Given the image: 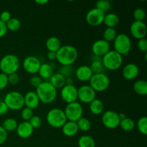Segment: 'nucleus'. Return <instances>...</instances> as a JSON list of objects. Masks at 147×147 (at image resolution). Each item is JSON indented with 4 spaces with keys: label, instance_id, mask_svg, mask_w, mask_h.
Instances as JSON below:
<instances>
[{
    "label": "nucleus",
    "instance_id": "nucleus-13",
    "mask_svg": "<svg viewBox=\"0 0 147 147\" xmlns=\"http://www.w3.org/2000/svg\"><path fill=\"white\" fill-rule=\"evenodd\" d=\"M41 66V62L38 57L30 55L25 57L22 62V67L27 73L30 74H36L38 73Z\"/></svg>",
    "mask_w": 147,
    "mask_h": 147
},
{
    "label": "nucleus",
    "instance_id": "nucleus-9",
    "mask_svg": "<svg viewBox=\"0 0 147 147\" xmlns=\"http://www.w3.org/2000/svg\"><path fill=\"white\" fill-rule=\"evenodd\" d=\"M65 115L67 121L73 122H77L80 118L83 117V106L78 102L69 103L66 105L64 110Z\"/></svg>",
    "mask_w": 147,
    "mask_h": 147
},
{
    "label": "nucleus",
    "instance_id": "nucleus-38",
    "mask_svg": "<svg viewBox=\"0 0 147 147\" xmlns=\"http://www.w3.org/2000/svg\"><path fill=\"white\" fill-rule=\"evenodd\" d=\"M58 73L65 78L72 77L73 73H75V70L72 65H61Z\"/></svg>",
    "mask_w": 147,
    "mask_h": 147
},
{
    "label": "nucleus",
    "instance_id": "nucleus-7",
    "mask_svg": "<svg viewBox=\"0 0 147 147\" xmlns=\"http://www.w3.org/2000/svg\"><path fill=\"white\" fill-rule=\"evenodd\" d=\"M3 101L6 103L9 110L19 111L24 106V96L18 91H10L7 93Z\"/></svg>",
    "mask_w": 147,
    "mask_h": 147
},
{
    "label": "nucleus",
    "instance_id": "nucleus-40",
    "mask_svg": "<svg viewBox=\"0 0 147 147\" xmlns=\"http://www.w3.org/2000/svg\"><path fill=\"white\" fill-rule=\"evenodd\" d=\"M29 123H30L32 127L34 129H38V128H40L42 125V119L40 116H34H34L30 119V120L29 121Z\"/></svg>",
    "mask_w": 147,
    "mask_h": 147
},
{
    "label": "nucleus",
    "instance_id": "nucleus-8",
    "mask_svg": "<svg viewBox=\"0 0 147 147\" xmlns=\"http://www.w3.org/2000/svg\"><path fill=\"white\" fill-rule=\"evenodd\" d=\"M89 86L96 92H103L109 88L110 86V79L105 73L93 74L89 80Z\"/></svg>",
    "mask_w": 147,
    "mask_h": 147
},
{
    "label": "nucleus",
    "instance_id": "nucleus-48",
    "mask_svg": "<svg viewBox=\"0 0 147 147\" xmlns=\"http://www.w3.org/2000/svg\"><path fill=\"white\" fill-rule=\"evenodd\" d=\"M9 109L4 101H0V116H3L7 113Z\"/></svg>",
    "mask_w": 147,
    "mask_h": 147
},
{
    "label": "nucleus",
    "instance_id": "nucleus-11",
    "mask_svg": "<svg viewBox=\"0 0 147 147\" xmlns=\"http://www.w3.org/2000/svg\"><path fill=\"white\" fill-rule=\"evenodd\" d=\"M96 98V92L89 85H83L78 88V99L83 103H90Z\"/></svg>",
    "mask_w": 147,
    "mask_h": 147
},
{
    "label": "nucleus",
    "instance_id": "nucleus-18",
    "mask_svg": "<svg viewBox=\"0 0 147 147\" xmlns=\"http://www.w3.org/2000/svg\"><path fill=\"white\" fill-rule=\"evenodd\" d=\"M16 131L19 137L25 139H28L32 135L34 129L32 127L29 121H22L18 123Z\"/></svg>",
    "mask_w": 147,
    "mask_h": 147
},
{
    "label": "nucleus",
    "instance_id": "nucleus-25",
    "mask_svg": "<svg viewBox=\"0 0 147 147\" xmlns=\"http://www.w3.org/2000/svg\"><path fill=\"white\" fill-rule=\"evenodd\" d=\"M89 109L91 113L93 115H100L103 113L104 111V105L102 100L100 99L96 98L89 103Z\"/></svg>",
    "mask_w": 147,
    "mask_h": 147
},
{
    "label": "nucleus",
    "instance_id": "nucleus-31",
    "mask_svg": "<svg viewBox=\"0 0 147 147\" xmlns=\"http://www.w3.org/2000/svg\"><path fill=\"white\" fill-rule=\"evenodd\" d=\"M119 126L124 131H131L136 126V123L133 119L126 117V119L121 121Z\"/></svg>",
    "mask_w": 147,
    "mask_h": 147
},
{
    "label": "nucleus",
    "instance_id": "nucleus-27",
    "mask_svg": "<svg viewBox=\"0 0 147 147\" xmlns=\"http://www.w3.org/2000/svg\"><path fill=\"white\" fill-rule=\"evenodd\" d=\"M134 91L139 96L147 94V82L145 80H138L133 85Z\"/></svg>",
    "mask_w": 147,
    "mask_h": 147
},
{
    "label": "nucleus",
    "instance_id": "nucleus-43",
    "mask_svg": "<svg viewBox=\"0 0 147 147\" xmlns=\"http://www.w3.org/2000/svg\"><path fill=\"white\" fill-rule=\"evenodd\" d=\"M138 49L142 53H146L147 51V40L146 38L141 39L138 40L137 42Z\"/></svg>",
    "mask_w": 147,
    "mask_h": 147
},
{
    "label": "nucleus",
    "instance_id": "nucleus-51",
    "mask_svg": "<svg viewBox=\"0 0 147 147\" xmlns=\"http://www.w3.org/2000/svg\"><path fill=\"white\" fill-rule=\"evenodd\" d=\"M34 2L37 4H38V5H45L49 1L47 0H35Z\"/></svg>",
    "mask_w": 147,
    "mask_h": 147
},
{
    "label": "nucleus",
    "instance_id": "nucleus-15",
    "mask_svg": "<svg viewBox=\"0 0 147 147\" xmlns=\"http://www.w3.org/2000/svg\"><path fill=\"white\" fill-rule=\"evenodd\" d=\"M130 32L132 37L136 40L146 38L147 27L144 22L134 21L130 26Z\"/></svg>",
    "mask_w": 147,
    "mask_h": 147
},
{
    "label": "nucleus",
    "instance_id": "nucleus-5",
    "mask_svg": "<svg viewBox=\"0 0 147 147\" xmlns=\"http://www.w3.org/2000/svg\"><path fill=\"white\" fill-rule=\"evenodd\" d=\"M46 120L51 127L60 129L67 121L64 111L58 108L52 109L47 112Z\"/></svg>",
    "mask_w": 147,
    "mask_h": 147
},
{
    "label": "nucleus",
    "instance_id": "nucleus-1",
    "mask_svg": "<svg viewBox=\"0 0 147 147\" xmlns=\"http://www.w3.org/2000/svg\"><path fill=\"white\" fill-rule=\"evenodd\" d=\"M56 54V60L61 65H72L78 57V51L76 47L70 45H62Z\"/></svg>",
    "mask_w": 147,
    "mask_h": 147
},
{
    "label": "nucleus",
    "instance_id": "nucleus-47",
    "mask_svg": "<svg viewBox=\"0 0 147 147\" xmlns=\"http://www.w3.org/2000/svg\"><path fill=\"white\" fill-rule=\"evenodd\" d=\"M7 31H8V30H7L6 23L0 21V38H1V37H3L4 36H5Z\"/></svg>",
    "mask_w": 147,
    "mask_h": 147
},
{
    "label": "nucleus",
    "instance_id": "nucleus-4",
    "mask_svg": "<svg viewBox=\"0 0 147 147\" xmlns=\"http://www.w3.org/2000/svg\"><path fill=\"white\" fill-rule=\"evenodd\" d=\"M102 63L106 70L114 71L120 68L123 63V56L115 50H110L102 57Z\"/></svg>",
    "mask_w": 147,
    "mask_h": 147
},
{
    "label": "nucleus",
    "instance_id": "nucleus-39",
    "mask_svg": "<svg viewBox=\"0 0 147 147\" xmlns=\"http://www.w3.org/2000/svg\"><path fill=\"white\" fill-rule=\"evenodd\" d=\"M33 116H34L33 110L27 107L23 108L21 111V117L24 121H29Z\"/></svg>",
    "mask_w": 147,
    "mask_h": 147
},
{
    "label": "nucleus",
    "instance_id": "nucleus-22",
    "mask_svg": "<svg viewBox=\"0 0 147 147\" xmlns=\"http://www.w3.org/2000/svg\"><path fill=\"white\" fill-rule=\"evenodd\" d=\"M46 48L47 49L48 52H54L57 53L60 47H62L61 41L60 39L55 36H52L47 39L45 42Z\"/></svg>",
    "mask_w": 147,
    "mask_h": 147
},
{
    "label": "nucleus",
    "instance_id": "nucleus-19",
    "mask_svg": "<svg viewBox=\"0 0 147 147\" xmlns=\"http://www.w3.org/2000/svg\"><path fill=\"white\" fill-rule=\"evenodd\" d=\"M139 73V67L134 63L126 65L122 70V76L126 80H131L136 78Z\"/></svg>",
    "mask_w": 147,
    "mask_h": 147
},
{
    "label": "nucleus",
    "instance_id": "nucleus-29",
    "mask_svg": "<svg viewBox=\"0 0 147 147\" xmlns=\"http://www.w3.org/2000/svg\"><path fill=\"white\" fill-rule=\"evenodd\" d=\"M78 147H96V142L94 139L88 135H83L78 141Z\"/></svg>",
    "mask_w": 147,
    "mask_h": 147
},
{
    "label": "nucleus",
    "instance_id": "nucleus-45",
    "mask_svg": "<svg viewBox=\"0 0 147 147\" xmlns=\"http://www.w3.org/2000/svg\"><path fill=\"white\" fill-rule=\"evenodd\" d=\"M11 18V15L9 11H4L0 14V21L4 23H7Z\"/></svg>",
    "mask_w": 147,
    "mask_h": 147
},
{
    "label": "nucleus",
    "instance_id": "nucleus-17",
    "mask_svg": "<svg viewBox=\"0 0 147 147\" xmlns=\"http://www.w3.org/2000/svg\"><path fill=\"white\" fill-rule=\"evenodd\" d=\"M75 75L78 80L80 81L87 82L90 80L93 73L90 66L83 65H80L75 70Z\"/></svg>",
    "mask_w": 147,
    "mask_h": 147
},
{
    "label": "nucleus",
    "instance_id": "nucleus-46",
    "mask_svg": "<svg viewBox=\"0 0 147 147\" xmlns=\"http://www.w3.org/2000/svg\"><path fill=\"white\" fill-rule=\"evenodd\" d=\"M8 133L3 129L1 126H0V145L3 144L7 141Z\"/></svg>",
    "mask_w": 147,
    "mask_h": 147
},
{
    "label": "nucleus",
    "instance_id": "nucleus-2",
    "mask_svg": "<svg viewBox=\"0 0 147 147\" xmlns=\"http://www.w3.org/2000/svg\"><path fill=\"white\" fill-rule=\"evenodd\" d=\"M35 93L40 101L45 104H50L54 102L57 95V89L49 81H43L36 88Z\"/></svg>",
    "mask_w": 147,
    "mask_h": 147
},
{
    "label": "nucleus",
    "instance_id": "nucleus-52",
    "mask_svg": "<svg viewBox=\"0 0 147 147\" xmlns=\"http://www.w3.org/2000/svg\"><path fill=\"white\" fill-rule=\"evenodd\" d=\"M119 119H120V121H121V120H123V119H126V116L124 113H119Z\"/></svg>",
    "mask_w": 147,
    "mask_h": 147
},
{
    "label": "nucleus",
    "instance_id": "nucleus-10",
    "mask_svg": "<svg viewBox=\"0 0 147 147\" xmlns=\"http://www.w3.org/2000/svg\"><path fill=\"white\" fill-rule=\"evenodd\" d=\"M101 121L103 126L109 129H115L120 124L119 113L113 111L109 110L102 113Z\"/></svg>",
    "mask_w": 147,
    "mask_h": 147
},
{
    "label": "nucleus",
    "instance_id": "nucleus-23",
    "mask_svg": "<svg viewBox=\"0 0 147 147\" xmlns=\"http://www.w3.org/2000/svg\"><path fill=\"white\" fill-rule=\"evenodd\" d=\"M89 66H90L93 74L104 73L105 67H103V63H102L101 57L93 55L91 63H90V65Z\"/></svg>",
    "mask_w": 147,
    "mask_h": 147
},
{
    "label": "nucleus",
    "instance_id": "nucleus-30",
    "mask_svg": "<svg viewBox=\"0 0 147 147\" xmlns=\"http://www.w3.org/2000/svg\"><path fill=\"white\" fill-rule=\"evenodd\" d=\"M17 126H18V123L17 121L12 118H8V119H5L3 122L1 126L3 129L8 133V132H11L16 131Z\"/></svg>",
    "mask_w": 147,
    "mask_h": 147
},
{
    "label": "nucleus",
    "instance_id": "nucleus-3",
    "mask_svg": "<svg viewBox=\"0 0 147 147\" xmlns=\"http://www.w3.org/2000/svg\"><path fill=\"white\" fill-rule=\"evenodd\" d=\"M20 67V59L15 55H6L0 60V70L7 76L17 73Z\"/></svg>",
    "mask_w": 147,
    "mask_h": 147
},
{
    "label": "nucleus",
    "instance_id": "nucleus-26",
    "mask_svg": "<svg viewBox=\"0 0 147 147\" xmlns=\"http://www.w3.org/2000/svg\"><path fill=\"white\" fill-rule=\"evenodd\" d=\"M49 82L56 89H61L62 88L65 86V78L59 73H53V75L50 78Z\"/></svg>",
    "mask_w": 147,
    "mask_h": 147
},
{
    "label": "nucleus",
    "instance_id": "nucleus-21",
    "mask_svg": "<svg viewBox=\"0 0 147 147\" xmlns=\"http://www.w3.org/2000/svg\"><path fill=\"white\" fill-rule=\"evenodd\" d=\"M61 129L63 134L67 137H72V136H76L79 131L77 123L69 121H66V123L63 125Z\"/></svg>",
    "mask_w": 147,
    "mask_h": 147
},
{
    "label": "nucleus",
    "instance_id": "nucleus-44",
    "mask_svg": "<svg viewBox=\"0 0 147 147\" xmlns=\"http://www.w3.org/2000/svg\"><path fill=\"white\" fill-rule=\"evenodd\" d=\"M8 84V78L7 75L0 73V90L5 88Z\"/></svg>",
    "mask_w": 147,
    "mask_h": 147
},
{
    "label": "nucleus",
    "instance_id": "nucleus-33",
    "mask_svg": "<svg viewBox=\"0 0 147 147\" xmlns=\"http://www.w3.org/2000/svg\"><path fill=\"white\" fill-rule=\"evenodd\" d=\"M6 25H7V30H9L11 32H17L21 28V22L20 21V20H18L17 18H14V17H11L7 23H6Z\"/></svg>",
    "mask_w": 147,
    "mask_h": 147
},
{
    "label": "nucleus",
    "instance_id": "nucleus-34",
    "mask_svg": "<svg viewBox=\"0 0 147 147\" xmlns=\"http://www.w3.org/2000/svg\"><path fill=\"white\" fill-rule=\"evenodd\" d=\"M76 123H77L78 127V130L81 131H88L91 128V123L87 118H80Z\"/></svg>",
    "mask_w": 147,
    "mask_h": 147
},
{
    "label": "nucleus",
    "instance_id": "nucleus-50",
    "mask_svg": "<svg viewBox=\"0 0 147 147\" xmlns=\"http://www.w3.org/2000/svg\"><path fill=\"white\" fill-rule=\"evenodd\" d=\"M74 83V80L72 77L65 78V85L66 86H72Z\"/></svg>",
    "mask_w": 147,
    "mask_h": 147
},
{
    "label": "nucleus",
    "instance_id": "nucleus-42",
    "mask_svg": "<svg viewBox=\"0 0 147 147\" xmlns=\"http://www.w3.org/2000/svg\"><path fill=\"white\" fill-rule=\"evenodd\" d=\"M7 78H8V83L11 85H17L20 80V77L17 73L9 75L7 76Z\"/></svg>",
    "mask_w": 147,
    "mask_h": 147
},
{
    "label": "nucleus",
    "instance_id": "nucleus-32",
    "mask_svg": "<svg viewBox=\"0 0 147 147\" xmlns=\"http://www.w3.org/2000/svg\"><path fill=\"white\" fill-rule=\"evenodd\" d=\"M117 34L118 33H117V31L116 30V29L107 27V28L103 31V40H104L105 41L110 43L111 42L114 41V40L116 39Z\"/></svg>",
    "mask_w": 147,
    "mask_h": 147
},
{
    "label": "nucleus",
    "instance_id": "nucleus-14",
    "mask_svg": "<svg viewBox=\"0 0 147 147\" xmlns=\"http://www.w3.org/2000/svg\"><path fill=\"white\" fill-rule=\"evenodd\" d=\"M60 96L62 99L67 104L74 103L78 100V88L74 86H65L61 88Z\"/></svg>",
    "mask_w": 147,
    "mask_h": 147
},
{
    "label": "nucleus",
    "instance_id": "nucleus-20",
    "mask_svg": "<svg viewBox=\"0 0 147 147\" xmlns=\"http://www.w3.org/2000/svg\"><path fill=\"white\" fill-rule=\"evenodd\" d=\"M24 102L25 107L29 109H35L40 105V100L34 91H29L24 96Z\"/></svg>",
    "mask_w": 147,
    "mask_h": 147
},
{
    "label": "nucleus",
    "instance_id": "nucleus-28",
    "mask_svg": "<svg viewBox=\"0 0 147 147\" xmlns=\"http://www.w3.org/2000/svg\"><path fill=\"white\" fill-rule=\"evenodd\" d=\"M37 73L42 79L47 80V79H50L53 75V68L50 64H47V63L41 64L40 70Z\"/></svg>",
    "mask_w": 147,
    "mask_h": 147
},
{
    "label": "nucleus",
    "instance_id": "nucleus-41",
    "mask_svg": "<svg viewBox=\"0 0 147 147\" xmlns=\"http://www.w3.org/2000/svg\"><path fill=\"white\" fill-rule=\"evenodd\" d=\"M42 82V79L39 76H33L30 79V85L34 88H37Z\"/></svg>",
    "mask_w": 147,
    "mask_h": 147
},
{
    "label": "nucleus",
    "instance_id": "nucleus-6",
    "mask_svg": "<svg viewBox=\"0 0 147 147\" xmlns=\"http://www.w3.org/2000/svg\"><path fill=\"white\" fill-rule=\"evenodd\" d=\"M113 42V48L115 51L121 55H126L129 54L131 49V40L130 37L126 34H118Z\"/></svg>",
    "mask_w": 147,
    "mask_h": 147
},
{
    "label": "nucleus",
    "instance_id": "nucleus-37",
    "mask_svg": "<svg viewBox=\"0 0 147 147\" xmlns=\"http://www.w3.org/2000/svg\"><path fill=\"white\" fill-rule=\"evenodd\" d=\"M133 17L134 19V21L144 22L146 17V11L142 8L136 9L133 12Z\"/></svg>",
    "mask_w": 147,
    "mask_h": 147
},
{
    "label": "nucleus",
    "instance_id": "nucleus-16",
    "mask_svg": "<svg viewBox=\"0 0 147 147\" xmlns=\"http://www.w3.org/2000/svg\"><path fill=\"white\" fill-rule=\"evenodd\" d=\"M92 53L93 55L98 57H103L106 54H107L111 50L110 43L105 41L103 39L98 40L93 42L91 47Z\"/></svg>",
    "mask_w": 147,
    "mask_h": 147
},
{
    "label": "nucleus",
    "instance_id": "nucleus-49",
    "mask_svg": "<svg viewBox=\"0 0 147 147\" xmlns=\"http://www.w3.org/2000/svg\"><path fill=\"white\" fill-rule=\"evenodd\" d=\"M47 57L50 61H54V60H56V58H57V54L54 52H48L47 54Z\"/></svg>",
    "mask_w": 147,
    "mask_h": 147
},
{
    "label": "nucleus",
    "instance_id": "nucleus-35",
    "mask_svg": "<svg viewBox=\"0 0 147 147\" xmlns=\"http://www.w3.org/2000/svg\"><path fill=\"white\" fill-rule=\"evenodd\" d=\"M95 7L106 14L111 8V4L108 0H99L96 1Z\"/></svg>",
    "mask_w": 147,
    "mask_h": 147
},
{
    "label": "nucleus",
    "instance_id": "nucleus-36",
    "mask_svg": "<svg viewBox=\"0 0 147 147\" xmlns=\"http://www.w3.org/2000/svg\"><path fill=\"white\" fill-rule=\"evenodd\" d=\"M136 127L142 134H147V118L146 116H143L139 119L136 123Z\"/></svg>",
    "mask_w": 147,
    "mask_h": 147
},
{
    "label": "nucleus",
    "instance_id": "nucleus-24",
    "mask_svg": "<svg viewBox=\"0 0 147 147\" xmlns=\"http://www.w3.org/2000/svg\"><path fill=\"white\" fill-rule=\"evenodd\" d=\"M119 22H120L119 17L115 13L109 12L105 14L103 24L107 27L115 28V27H116L119 24Z\"/></svg>",
    "mask_w": 147,
    "mask_h": 147
},
{
    "label": "nucleus",
    "instance_id": "nucleus-12",
    "mask_svg": "<svg viewBox=\"0 0 147 147\" xmlns=\"http://www.w3.org/2000/svg\"><path fill=\"white\" fill-rule=\"evenodd\" d=\"M105 14L104 12L94 7L88 11L86 17V22L92 27L100 25L103 23Z\"/></svg>",
    "mask_w": 147,
    "mask_h": 147
}]
</instances>
